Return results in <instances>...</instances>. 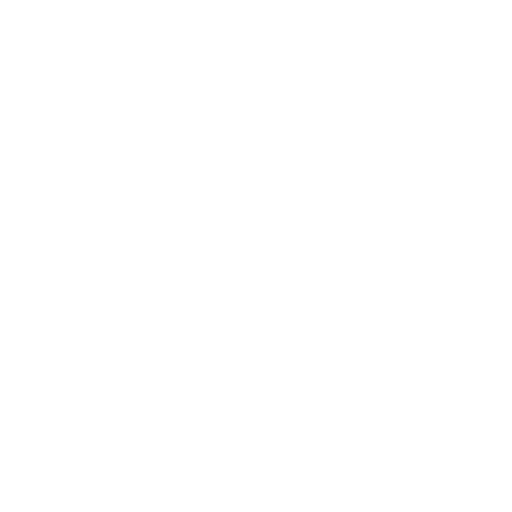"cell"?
Segmentation results:
<instances>
[]
</instances>
